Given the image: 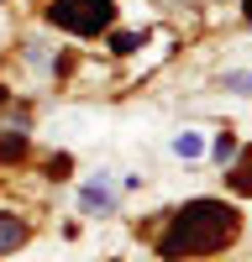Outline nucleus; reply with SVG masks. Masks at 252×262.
<instances>
[{
    "label": "nucleus",
    "instance_id": "7ed1b4c3",
    "mask_svg": "<svg viewBox=\"0 0 252 262\" xmlns=\"http://www.w3.org/2000/svg\"><path fill=\"white\" fill-rule=\"evenodd\" d=\"M21 242H27V221H16V215H0V257L16 252Z\"/></svg>",
    "mask_w": 252,
    "mask_h": 262
},
{
    "label": "nucleus",
    "instance_id": "39448f33",
    "mask_svg": "<svg viewBox=\"0 0 252 262\" xmlns=\"http://www.w3.org/2000/svg\"><path fill=\"white\" fill-rule=\"evenodd\" d=\"M231 189H237V194H252V147H242L237 163H231Z\"/></svg>",
    "mask_w": 252,
    "mask_h": 262
},
{
    "label": "nucleus",
    "instance_id": "9b49d317",
    "mask_svg": "<svg viewBox=\"0 0 252 262\" xmlns=\"http://www.w3.org/2000/svg\"><path fill=\"white\" fill-rule=\"evenodd\" d=\"M242 11H247V21H252V0H242Z\"/></svg>",
    "mask_w": 252,
    "mask_h": 262
},
{
    "label": "nucleus",
    "instance_id": "6e6552de",
    "mask_svg": "<svg viewBox=\"0 0 252 262\" xmlns=\"http://www.w3.org/2000/svg\"><path fill=\"white\" fill-rule=\"evenodd\" d=\"M174 152H179V158H200V152H205V142L195 137V131H179V137H174Z\"/></svg>",
    "mask_w": 252,
    "mask_h": 262
},
{
    "label": "nucleus",
    "instance_id": "423d86ee",
    "mask_svg": "<svg viewBox=\"0 0 252 262\" xmlns=\"http://www.w3.org/2000/svg\"><path fill=\"white\" fill-rule=\"evenodd\" d=\"M21 152H27V137L21 131H0V163H16Z\"/></svg>",
    "mask_w": 252,
    "mask_h": 262
},
{
    "label": "nucleus",
    "instance_id": "20e7f679",
    "mask_svg": "<svg viewBox=\"0 0 252 262\" xmlns=\"http://www.w3.org/2000/svg\"><path fill=\"white\" fill-rule=\"evenodd\" d=\"M79 205H84V210H100V215H105V210H116V189H111V184H90V189L79 194Z\"/></svg>",
    "mask_w": 252,
    "mask_h": 262
},
{
    "label": "nucleus",
    "instance_id": "0eeeda50",
    "mask_svg": "<svg viewBox=\"0 0 252 262\" xmlns=\"http://www.w3.org/2000/svg\"><path fill=\"white\" fill-rule=\"evenodd\" d=\"M221 90H231V95H252V69H231V74L221 79Z\"/></svg>",
    "mask_w": 252,
    "mask_h": 262
},
{
    "label": "nucleus",
    "instance_id": "1a4fd4ad",
    "mask_svg": "<svg viewBox=\"0 0 252 262\" xmlns=\"http://www.w3.org/2000/svg\"><path fill=\"white\" fill-rule=\"evenodd\" d=\"M137 48H142L137 32H116V37H111V53H137Z\"/></svg>",
    "mask_w": 252,
    "mask_h": 262
},
{
    "label": "nucleus",
    "instance_id": "f257e3e1",
    "mask_svg": "<svg viewBox=\"0 0 252 262\" xmlns=\"http://www.w3.org/2000/svg\"><path fill=\"white\" fill-rule=\"evenodd\" d=\"M237 231H242V215L226 200H189L184 210H174L168 231L158 236V257H168V262L210 257V252L237 242Z\"/></svg>",
    "mask_w": 252,
    "mask_h": 262
},
{
    "label": "nucleus",
    "instance_id": "9d476101",
    "mask_svg": "<svg viewBox=\"0 0 252 262\" xmlns=\"http://www.w3.org/2000/svg\"><path fill=\"white\" fill-rule=\"evenodd\" d=\"M231 152H237V142H231V137H216V158H221V163L231 158Z\"/></svg>",
    "mask_w": 252,
    "mask_h": 262
},
{
    "label": "nucleus",
    "instance_id": "f03ea898",
    "mask_svg": "<svg viewBox=\"0 0 252 262\" xmlns=\"http://www.w3.org/2000/svg\"><path fill=\"white\" fill-rule=\"evenodd\" d=\"M48 21L63 27V32H74V37H95V32H105L116 21V0H58L48 11Z\"/></svg>",
    "mask_w": 252,
    "mask_h": 262
}]
</instances>
